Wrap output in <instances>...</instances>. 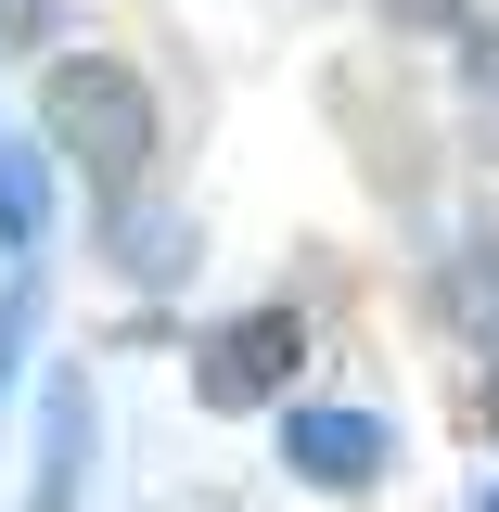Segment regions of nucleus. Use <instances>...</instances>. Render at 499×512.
<instances>
[{
  "instance_id": "5",
  "label": "nucleus",
  "mask_w": 499,
  "mask_h": 512,
  "mask_svg": "<svg viewBox=\"0 0 499 512\" xmlns=\"http://www.w3.org/2000/svg\"><path fill=\"white\" fill-rule=\"evenodd\" d=\"M436 308L461 320V333H487V346H499V244H461V256H448Z\"/></svg>"
},
{
  "instance_id": "8",
  "label": "nucleus",
  "mask_w": 499,
  "mask_h": 512,
  "mask_svg": "<svg viewBox=\"0 0 499 512\" xmlns=\"http://www.w3.org/2000/svg\"><path fill=\"white\" fill-rule=\"evenodd\" d=\"M52 26H64V0H0V52H39Z\"/></svg>"
},
{
  "instance_id": "9",
  "label": "nucleus",
  "mask_w": 499,
  "mask_h": 512,
  "mask_svg": "<svg viewBox=\"0 0 499 512\" xmlns=\"http://www.w3.org/2000/svg\"><path fill=\"white\" fill-rule=\"evenodd\" d=\"M474 410H487V436H499V359H487V397H474Z\"/></svg>"
},
{
  "instance_id": "2",
  "label": "nucleus",
  "mask_w": 499,
  "mask_h": 512,
  "mask_svg": "<svg viewBox=\"0 0 499 512\" xmlns=\"http://www.w3.org/2000/svg\"><path fill=\"white\" fill-rule=\"evenodd\" d=\"M295 372H308V320H295V308H244V320H218V333H205L192 397H205V410H269Z\"/></svg>"
},
{
  "instance_id": "7",
  "label": "nucleus",
  "mask_w": 499,
  "mask_h": 512,
  "mask_svg": "<svg viewBox=\"0 0 499 512\" xmlns=\"http://www.w3.org/2000/svg\"><path fill=\"white\" fill-rule=\"evenodd\" d=\"M461 90H474V116L499 141V26H461Z\"/></svg>"
},
{
  "instance_id": "4",
  "label": "nucleus",
  "mask_w": 499,
  "mask_h": 512,
  "mask_svg": "<svg viewBox=\"0 0 499 512\" xmlns=\"http://www.w3.org/2000/svg\"><path fill=\"white\" fill-rule=\"evenodd\" d=\"M39 436H52V474H39V500H26V512H64V500H77V474H90V372H52Z\"/></svg>"
},
{
  "instance_id": "1",
  "label": "nucleus",
  "mask_w": 499,
  "mask_h": 512,
  "mask_svg": "<svg viewBox=\"0 0 499 512\" xmlns=\"http://www.w3.org/2000/svg\"><path fill=\"white\" fill-rule=\"evenodd\" d=\"M39 128H52L64 167H77V192L128 218V192H141V167H154V90H141V64H116V52H64L52 90H39Z\"/></svg>"
},
{
  "instance_id": "10",
  "label": "nucleus",
  "mask_w": 499,
  "mask_h": 512,
  "mask_svg": "<svg viewBox=\"0 0 499 512\" xmlns=\"http://www.w3.org/2000/svg\"><path fill=\"white\" fill-rule=\"evenodd\" d=\"M487 512H499V500H487Z\"/></svg>"
},
{
  "instance_id": "6",
  "label": "nucleus",
  "mask_w": 499,
  "mask_h": 512,
  "mask_svg": "<svg viewBox=\"0 0 499 512\" xmlns=\"http://www.w3.org/2000/svg\"><path fill=\"white\" fill-rule=\"evenodd\" d=\"M0 244L13 256L39 244V154H13V141H0Z\"/></svg>"
},
{
  "instance_id": "3",
  "label": "nucleus",
  "mask_w": 499,
  "mask_h": 512,
  "mask_svg": "<svg viewBox=\"0 0 499 512\" xmlns=\"http://www.w3.org/2000/svg\"><path fill=\"white\" fill-rule=\"evenodd\" d=\"M282 461H295L308 487H372L384 474V423L372 410H295V423H282Z\"/></svg>"
}]
</instances>
